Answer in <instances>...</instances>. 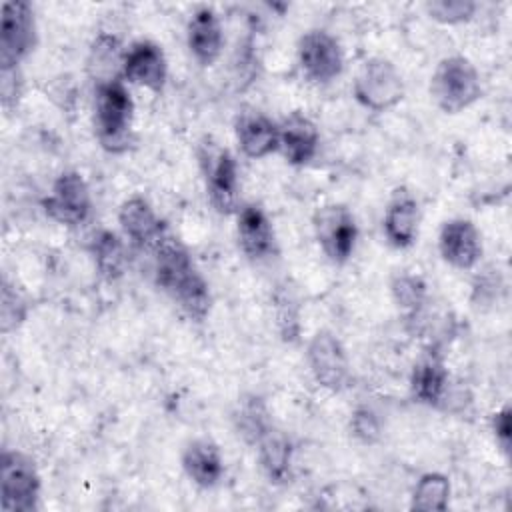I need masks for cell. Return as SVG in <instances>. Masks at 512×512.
Masks as SVG:
<instances>
[{
    "mask_svg": "<svg viewBox=\"0 0 512 512\" xmlns=\"http://www.w3.org/2000/svg\"><path fill=\"white\" fill-rule=\"evenodd\" d=\"M124 56H126V50L122 48L120 38L110 32H100L92 40L88 58H86V68L94 84L122 80Z\"/></svg>",
    "mask_w": 512,
    "mask_h": 512,
    "instance_id": "23",
    "label": "cell"
},
{
    "mask_svg": "<svg viewBox=\"0 0 512 512\" xmlns=\"http://www.w3.org/2000/svg\"><path fill=\"white\" fill-rule=\"evenodd\" d=\"M168 78V60L160 44L152 40H136L124 56L122 80L140 88L160 92Z\"/></svg>",
    "mask_w": 512,
    "mask_h": 512,
    "instance_id": "13",
    "label": "cell"
},
{
    "mask_svg": "<svg viewBox=\"0 0 512 512\" xmlns=\"http://www.w3.org/2000/svg\"><path fill=\"white\" fill-rule=\"evenodd\" d=\"M350 430H352V436L360 444H366V446L376 444L380 440V436H382L380 418L368 406H358L352 412V416H350Z\"/></svg>",
    "mask_w": 512,
    "mask_h": 512,
    "instance_id": "31",
    "label": "cell"
},
{
    "mask_svg": "<svg viewBox=\"0 0 512 512\" xmlns=\"http://www.w3.org/2000/svg\"><path fill=\"white\" fill-rule=\"evenodd\" d=\"M272 306H274V322L280 338L288 344L298 342L302 334V304L298 300L296 290L284 280L276 286L272 294Z\"/></svg>",
    "mask_w": 512,
    "mask_h": 512,
    "instance_id": "27",
    "label": "cell"
},
{
    "mask_svg": "<svg viewBox=\"0 0 512 512\" xmlns=\"http://www.w3.org/2000/svg\"><path fill=\"white\" fill-rule=\"evenodd\" d=\"M430 96L444 114H460L482 98L476 66L462 54L442 58L430 76Z\"/></svg>",
    "mask_w": 512,
    "mask_h": 512,
    "instance_id": "2",
    "label": "cell"
},
{
    "mask_svg": "<svg viewBox=\"0 0 512 512\" xmlns=\"http://www.w3.org/2000/svg\"><path fill=\"white\" fill-rule=\"evenodd\" d=\"M118 224L124 236L130 240V244L140 250H150L156 244V240L168 230L166 222L156 214L152 204L140 194L126 198L120 204Z\"/></svg>",
    "mask_w": 512,
    "mask_h": 512,
    "instance_id": "17",
    "label": "cell"
},
{
    "mask_svg": "<svg viewBox=\"0 0 512 512\" xmlns=\"http://www.w3.org/2000/svg\"><path fill=\"white\" fill-rule=\"evenodd\" d=\"M298 64L304 76L316 84H328L344 70L342 46L324 28H312L298 38L296 44Z\"/></svg>",
    "mask_w": 512,
    "mask_h": 512,
    "instance_id": "11",
    "label": "cell"
},
{
    "mask_svg": "<svg viewBox=\"0 0 512 512\" xmlns=\"http://www.w3.org/2000/svg\"><path fill=\"white\" fill-rule=\"evenodd\" d=\"M406 94L404 78L384 56L364 60L352 80L354 100L370 112H386L402 102Z\"/></svg>",
    "mask_w": 512,
    "mask_h": 512,
    "instance_id": "4",
    "label": "cell"
},
{
    "mask_svg": "<svg viewBox=\"0 0 512 512\" xmlns=\"http://www.w3.org/2000/svg\"><path fill=\"white\" fill-rule=\"evenodd\" d=\"M320 148L318 126L302 112L294 110L278 124V152L292 166H306Z\"/></svg>",
    "mask_w": 512,
    "mask_h": 512,
    "instance_id": "16",
    "label": "cell"
},
{
    "mask_svg": "<svg viewBox=\"0 0 512 512\" xmlns=\"http://www.w3.org/2000/svg\"><path fill=\"white\" fill-rule=\"evenodd\" d=\"M424 10L434 22L454 26L472 20L478 4L474 0H430L424 4Z\"/></svg>",
    "mask_w": 512,
    "mask_h": 512,
    "instance_id": "30",
    "label": "cell"
},
{
    "mask_svg": "<svg viewBox=\"0 0 512 512\" xmlns=\"http://www.w3.org/2000/svg\"><path fill=\"white\" fill-rule=\"evenodd\" d=\"M46 216L62 226L76 228L92 214V194L86 178L78 170H64L52 182L48 196L42 198Z\"/></svg>",
    "mask_w": 512,
    "mask_h": 512,
    "instance_id": "9",
    "label": "cell"
},
{
    "mask_svg": "<svg viewBox=\"0 0 512 512\" xmlns=\"http://www.w3.org/2000/svg\"><path fill=\"white\" fill-rule=\"evenodd\" d=\"M254 448L258 452V464L268 482L276 486L288 484L292 478V440L284 432L272 428Z\"/></svg>",
    "mask_w": 512,
    "mask_h": 512,
    "instance_id": "22",
    "label": "cell"
},
{
    "mask_svg": "<svg viewBox=\"0 0 512 512\" xmlns=\"http://www.w3.org/2000/svg\"><path fill=\"white\" fill-rule=\"evenodd\" d=\"M232 422L236 434L250 446H256L274 428L264 398L256 394H246L238 400Z\"/></svg>",
    "mask_w": 512,
    "mask_h": 512,
    "instance_id": "24",
    "label": "cell"
},
{
    "mask_svg": "<svg viewBox=\"0 0 512 512\" xmlns=\"http://www.w3.org/2000/svg\"><path fill=\"white\" fill-rule=\"evenodd\" d=\"M90 254L94 258L98 274L104 280L114 282L120 276H124L128 266V252L124 240L116 232L106 228L98 230L90 240Z\"/></svg>",
    "mask_w": 512,
    "mask_h": 512,
    "instance_id": "25",
    "label": "cell"
},
{
    "mask_svg": "<svg viewBox=\"0 0 512 512\" xmlns=\"http://www.w3.org/2000/svg\"><path fill=\"white\" fill-rule=\"evenodd\" d=\"M452 390L448 368L440 354L428 352L422 356L410 374V394L414 402L428 408H442Z\"/></svg>",
    "mask_w": 512,
    "mask_h": 512,
    "instance_id": "19",
    "label": "cell"
},
{
    "mask_svg": "<svg viewBox=\"0 0 512 512\" xmlns=\"http://www.w3.org/2000/svg\"><path fill=\"white\" fill-rule=\"evenodd\" d=\"M510 404H504L500 410L494 412L492 416V432L498 448L508 456L510 454V438H512V424H510Z\"/></svg>",
    "mask_w": 512,
    "mask_h": 512,
    "instance_id": "32",
    "label": "cell"
},
{
    "mask_svg": "<svg viewBox=\"0 0 512 512\" xmlns=\"http://www.w3.org/2000/svg\"><path fill=\"white\" fill-rule=\"evenodd\" d=\"M316 242L334 264H344L354 254L358 242V222L346 204L320 206L312 216Z\"/></svg>",
    "mask_w": 512,
    "mask_h": 512,
    "instance_id": "7",
    "label": "cell"
},
{
    "mask_svg": "<svg viewBox=\"0 0 512 512\" xmlns=\"http://www.w3.org/2000/svg\"><path fill=\"white\" fill-rule=\"evenodd\" d=\"M134 100L124 80L94 84V132L100 146L110 154L130 150Z\"/></svg>",
    "mask_w": 512,
    "mask_h": 512,
    "instance_id": "1",
    "label": "cell"
},
{
    "mask_svg": "<svg viewBox=\"0 0 512 512\" xmlns=\"http://www.w3.org/2000/svg\"><path fill=\"white\" fill-rule=\"evenodd\" d=\"M28 318V302L26 298L16 290L14 284L8 282V278H2L0 284V332L10 334L18 330Z\"/></svg>",
    "mask_w": 512,
    "mask_h": 512,
    "instance_id": "29",
    "label": "cell"
},
{
    "mask_svg": "<svg viewBox=\"0 0 512 512\" xmlns=\"http://www.w3.org/2000/svg\"><path fill=\"white\" fill-rule=\"evenodd\" d=\"M236 238L246 258L262 262L278 252L276 232L268 214L258 204H242L236 212Z\"/></svg>",
    "mask_w": 512,
    "mask_h": 512,
    "instance_id": "14",
    "label": "cell"
},
{
    "mask_svg": "<svg viewBox=\"0 0 512 512\" xmlns=\"http://www.w3.org/2000/svg\"><path fill=\"white\" fill-rule=\"evenodd\" d=\"M390 294L394 306L402 312L406 322L420 320L428 304V284L422 276L402 272L390 280Z\"/></svg>",
    "mask_w": 512,
    "mask_h": 512,
    "instance_id": "26",
    "label": "cell"
},
{
    "mask_svg": "<svg viewBox=\"0 0 512 512\" xmlns=\"http://www.w3.org/2000/svg\"><path fill=\"white\" fill-rule=\"evenodd\" d=\"M306 362L318 386L342 392L352 384V368L342 340L332 330H318L306 346Z\"/></svg>",
    "mask_w": 512,
    "mask_h": 512,
    "instance_id": "8",
    "label": "cell"
},
{
    "mask_svg": "<svg viewBox=\"0 0 512 512\" xmlns=\"http://www.w3.org/2000/svg\"><path fill=\"white\" fill-rule=\"evenodd\" d=\"M36 42V18L30 2L6 0L0 12V70H18Z\"/></svg>",
    "mask_w": 512,
    "mask_h": 512,
    "instance_id": "6",
    "label": "cell"
},
{
    "mask_svg": "<svg viewBox=\"0 0 512 512\" xmlns=\"http://www.w3.org/2000/svg\"><path fill=\"white\" fill-rule=\"evenodd\" d=\"M198 162L212 208L224 216L236 214L242 204L238 164L232 152L212 138H204L198 146Z\"/></svg>",
    "mask_w": 512,
    "mask_h": 512,
    "instance_id": "3",
    "label": "cell"
},
{
    "mask_svg": "<svg viewBox=\"0 0 512 512\" xmlns=\"http://www.w3.org/2000/svg\"><path fill=\"white\" fill-rule=\"evenodd\" d=\"M234 134L246 158L260 160L278 152V124L256 108H244L236 114Z\"/></svg>",
    "mask_w": 512,
    "mask_h": 512,
    "instance_id": "18",
    "label": "cell"
},
{
    "mask_svg": "<svg viewBox=\"0 0 512 512\" xmlns=\"http://www.w3.org/2000/svg\"><path fill=\"white\" fill-rule=\"evenodd\" d=\"M184 474L198 488L210 490L224 478V458L216 442L210 438L190 440L180 456Z\"/></svg>",
    "mask_w": 512,
    "mask_h": 512,
    "instance_id": "21",
    "label": "cell"
},
{
    "mask_svg": "<svg viewBox=\"0 0 512 512\" xmlns=\"http://www.w3.org/2000/svg\"><path fill=\"white\" fill-rule=\"evenodd\" d=\"M420 204L408 188H396L386 204L382 218V232L390 246L404 250L418 238Z\"/></svg>",
    "mask_w": 512,
    "mask_h": 512,
    "instance_id": "15",
    "label": "cell"
},
{
    "mask_svg": "<svg viewBox=\"0 0 512 512\" xmlns=\"http://www.w3.org/2000/svg\"><path fill=\"white\" fill-rule=\"evenodd\" d=\"M450 478L442 472H426L416 480L410 508L420 512H444L450 504Z\"/></svg>",
    "mask_w": 512,
    "mask_h": 512,
    "instance_id": "28",
    "label": "cell"
},
{
    "mask_svg": "<svg viewBox=\"0 0 512 512\" xmlns=\"http://www.w3.org/2000/svg\"><path fill=\"white\" fill-rule=\"evenodd\" d=\"M40 474L36 462L20 450L0 456V500L6 512H34L40 502Z\"/></svg>",
    "mask_w": 512,
    "mask_h": 512,
    "instance_id": "5",
    "label": "cell"
},
{
    "mask_svg": "<svg viewBox=\"0 0 512 512\" xmlns=\"http://www.w3.org/2000/svg\"><path fill=\"white\" fill-rule=\"evenodd\" d=\"M438 252L456 270H472L484 252L482 234L468 218L446 220L438 234Z\"/></svg>",
    "mask_w": 512,
    "mask_h": 512,
    "instance_id": "12",
    "label": "cell"
},
{
    "mask_svg": "<svg viewBox=\"0 0 512 512\" xmlns=\"http://www.w3.org/2000/svg\"><path fill=\"white\" fill-rule=\"evenodd\" d=\"M150 252L154 284L170 298H174L184 286H188L196 276H200V270L196 268L190 250L170 230H166L156 240Z\"/></svg>",
    "mask_w": 512,
    "mask_h": 512,
    "instance_id": "10",
    "label": "cell"
},
{
    "mask_svg": "<svg viewBox=\"0 0 512 512\" xmlns=\"http://www.w3.org/2000/svg\"><path fill=\"white\" fill-rule=\"evenodd\" d=\"M186 44L192 58L200 66H212L224 48V32L218 14L210 6H200L192 12L186 26Z\"/></svg>",
    "mask_w": 512,
    "mask_h": 512,
    "instance_id": "20",
    "label": "cell"
},
{
    "mask_svg": "<svg viewBox=\"0 0 512 512\" xmlns=\"http://www.w3.org/2000/svg\"><path fill=\"white\" fill-rule=\"evenodd\" d=\"M22 94V78L18 70H2V104L12 108L18 104Z\"/></svg>",
    "mask_w": 512,
    "mask_h": 512,
    "instance_id": "33",
    "label": "cell"
}]
</instances>
